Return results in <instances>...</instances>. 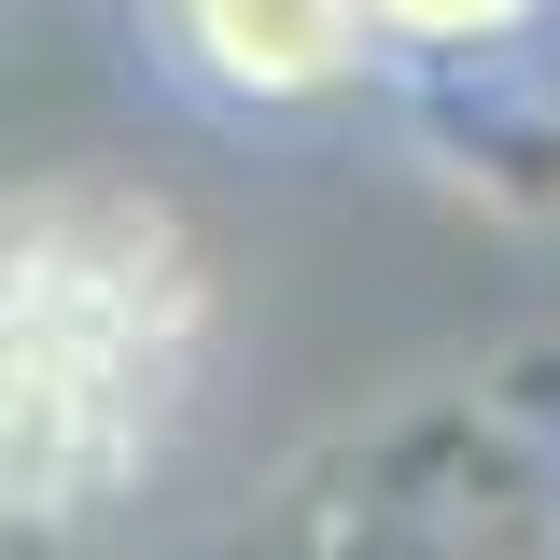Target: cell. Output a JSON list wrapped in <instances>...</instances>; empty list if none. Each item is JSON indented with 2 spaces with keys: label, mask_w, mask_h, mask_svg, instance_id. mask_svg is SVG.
<instances>
[{
  "label": "cell",
  "mask_w": 560,
  "mask_h": 560,
  "mask_svg": "<svg viewBox=\"0 0 560 560\" xmlns=\"http://www.w3.org/2000/svg\"><path fill=\"white\" fill-rule=\"evenodd\" d=\"M183 337H197L183 238L127 197H43L14 224V490L70 518L98 477H127L183 378Z\"/></svg>",
  "instance_id": "1"
},
{
  "label": "cell",
  "mask_w": 560,
  "mask_h": 560,
  "mask_svg": "<svg viewBox=\"0 0 560 560\" xmlns=\"http://www.w3.org/2000/svg\"><path fill=\"white\" fill-rule=\"evenodd\" d=\"M183 57L224 84V98H323L364 70V0H168Z\"/></svg>",
  "instance_id": "2"
},
{
  "label": "cell",
  "mask_w": 560,
  "mask_h": 560,
  "mask_svg": "<svg viewBox=\"0 0 560 560\" xmlns=\"http://www.w3.org/2000/svg\"><path fill=\"white\" fill-rule=\"evenodd\" d=\"M378 14V43H434V57H463V43H504V28H533L547 0H364Z\"/></svg>",
  "instance_id": "3"
}]
</instances>
